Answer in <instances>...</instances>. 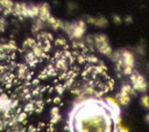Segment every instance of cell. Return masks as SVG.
Wrapping results in <instances>:
<instances>
[{"label":"cell","mask_w":149,"mask_h":132,"mask_svg":"<svg viewBox=\"0 0 149 132\" xmlns=\"http://www.w3.org/2000/svg\"><path fill=\"white\" fill-rule=\"evenodd\" d=\"M62 29L69 35L70 39L72 40H80L86 30V25L85 21L79 20L76 22H64Z\"/></svg>","instance_id":"1"},{"label":"cell","mask_w":149,"mask_h":132,"mask_svg":"<svg viewBox=\"0 0 149 132\" xmlns=\"http://www.w3.org/2000/svg\"><path fill=\"white\" fill-rule=\"evenodd\" d=\"M93 41H94V47L98 49V51L105 56L111 57L113 54L112 47L108 42V37L105 34H95L93 35Z\"/></svg>","instance_id":"2"},{"label":"cell","mask_w":149,"mask_h":132,"mask_svg":"<svg viewBox=\"0 0 149 132\" xmlns=\"http://www.w3.org/2000/svg\"><path fill=\"white\" fill-rule=\"evenodd\" d=\"M129 81H130V85L133 86V89L135 90V92H141L144 93L146 91H148L149 89V83L148 81L144 78L143 75H141L137 71H134L130 76H129Z\"/></svg>","instance_id":"3"},{"label":"cell","mask_w":149,"mask_h":132,"mask_svg":"<svg viewBox=\"0 0 149 132\" xmlns=\"http://www.w3.org/2000/svg\"><path fill=\"white\" fill-rule=\"evenodd\" d=\"M121 53V63H122V70L128 68V69H134L135 65V57L134 54L130 50L127 49H120ZM121 70V71H122Z\"/></svg>","instance_id":"4"},{"label":"cell","mask_w":149,"mask_h":132,"mask_svg":"<svg viewBox=\"0 0 149 132\" xmlns=\"http://www.w3.org/2000/svg\"><path fill=\"white\" fill-rule=\"evenodd\" d=\"M26 9H27V4H24V2H15L12 14L17 16L20 20H23L26 18Z\"/></svg>","instance_id":"5"},{"label":"cell","mask_w":149,"mask_h":132,"mask_svg":"<svg viewBox=\"0 0 149 132\" xmlns=\"http://www.w3.org/2000/svg\"><path fill=\"white\" fill-rule=\"evenodd\" d=\"M38 7H40L38 19L45 23L47 20L51 16V14H50V6H49V4H47V2H42V4L38 5Z\"/></svg>","instance_id":"6"},{"label":"cell","mask_w":149,"mask_h":132,"mask_svg":"<svg viewBox=\"0 0 149 132\" xmlns=\"http://www.w3.org/2000/svg\"><path fill=\"white\" fill-rule=\"evenodd\" d=\"M86 22L91 23V25H94L99 28H105L107 25H108V21L106 18L104 16H97V18H93V16H86Z\"/></svg>","instance_id":"7"},{"label":"cell","mask_w":149,"mask_h":132,"mask_svg":"<svg viewBox=\"0 0 149 132\" xmlns=\"http://www.w3.org/2000/svg\"><path fill=\"white\" fill-rule=\"evenodd\" d=\"M130 99H132V96H130L129 93L122 91V90H120V91L116 93V96H115V100L118 102L119 105H122V106L128 105V104L130 103Z\"/></svg>","instance_id":"8"},{"label":"cell","mask_w":149,"mask_h":132,"mask_svg":"<svg viewBox=\"0 0 149 132\" xmlns=\"http://www.w3.org/2000/svg\"><path fill=\"white\" fill-rule=\"evenodd\" d=\"M38 13H40V7H38V5H34V4H28V5H27L26 18L36 19V18H38Z\"/></svg>","instance_id":"9"},{"label":"cell","mask_w":149,"mask_h":132,"mask_svg":"<svg viewBox=\"0 0 149 132\" xmlns=\"http://www.w3.org/2000/svg\"><path fill=\"white\" fill-rule=\"evenodd\" d=\"M24 60H26V63L28 67H35L37 63H38V60L35 57V55L33 54L31 50H28L24 55Z\"/></svg>","instance_id":"10"},{"label":"cell","mask_w":149,"mask_h":132,"mask_svg":"<svg viewBox=\"0 0 149 132\" xmlns=\"http://www.w3.org/2000/svg\"><path fill=\"white\" fill-rule=\"evenodd\" d=\"M47 25H49L52 29H59V28H62L63 27V21L62 20H59V19H56V18H54L52 15L47 20V22H45Z\"/></svg>","instance_id":"11"},{"label":"cell","mask_w":149,"mask_h":132,"mask_svg":"<svg viewBox=\"0 0 149 132\" xmlns=\"http://www.w3.org/2000/svg\"><path fill=\"white\" fill-rule=\"evenodd\" d=\"M35 46H36V40L35 39H31V37H28L22 43V50H27V51H28V49L31 50Z\"/></svg>","instance_id":"12"},{"label":"cell","mask_w":149,"mask_h":132,"mask_svg":"<svg viewBox=\"0 0 149 132\" xmlns=\"http://www.w3.org/2000/svg\"><path fill=\"white\" fill-rule=\"evenodd\" d=\"M44 22L43 21H41L38 18L37 19H35L34 20V22H33V27H31V32L34 33V34H37V33H40L41 32V29L44 27Z\"/></svg>","instance_id":"13"},{"label":"cell","mask_w":149,"mask_h":132,"mask_svg":"<svg viewBox=\"0 0 149 132\" xmlns=\"http://www.w3.org/2000/svg\"><path fill=\"white\" fill-rule=\"evenodd\" d=\"M140 105L146 109V110H149V96L143 93L141 97H140Z\"/></svg>","instance_id":"14"},{"label":"cell","mask_w":149,"mask_h":132,"mask_svg":"<svg viewBox=\"0 0 149 132\" xmlns=\"http://www.w3.org/2000/svg\"><path fill=\"white\" fill-rule=\"evenodd\" d=\"M14 4L12 0H0V7L2 9H12L13 11V7H14Z\"/></svg>","instance_id":"15"},{"label":"cell","mask_w":149,"mask_h":132,"mask_svg":"<svg viewBox=\"0 0 149 132\" xmlns=\"http://www.w3.org/2000/svg\"><path fill=\"white\" fill-rule=\"evenodd\" d=\"M23 111L28 114V113H31V112H34L35 111V102L34 100H29L26 105H24V109H23Z\"/></svg>","instance_id":"16"},{"label":"cell","mask_w":149,"mask_h":132,"mask_svg":"<svg viewBox=\"0 0 149 132\" xmlns=\"http://www.w3.org/2000/svg\"><path fill=\"white\" fill-rule=\"evenodd\" d=\"M55 44H56L57 47H63L64 50L68 48V46H66V41H65V39H63V37H58V39H56V40H55Z\"/></svg>","instance_id":"17"},{"label":"cell","mask_w":149,"mask_h":132,"mask_svg":"<svg viewBox=\"0 0 149 132\" xmlns=\"http://www.w3.org/2000/svg\"><path fill=\"white\" fill-rule=\"evenodd\" d=\"M135 51H136L139 55H144V54H146V46H144V42H143V41H141V43L136 47Z\"/></svg>","instance_id":"18"},{"label":"cell","mask_w":149,"mask_h":132,"mask_svg":"<svg viewBox=\"0 0 149 132\" xmlns=\"http://www.w3.org/2000/svg\"><path fill=\"white\" fill-rule=\"evenodd\" d=\"M62 116L61 113H56V114H50V123L51 124H57L59 120H61Z\"/></svg>","instance_id":"19"},{"label":"cell","mask_w":149,"mask_h":132,"mask_svg":"<svg viewBox=\"0 0 149 132\" xmlns=\"http://www.w3.org/2000/svg\"><path fill=\"white\" fill-rule=\"evenodd\" d=\"M112 20H113V22H114L115 25H121V23H122V19H121V16L118 15V14H113V15H112Z\"/></svg>","instance_id":"20"},{"label":"cell","mask_w":149,"mask_h":132,"mask_svg":"<svg viewBox=\"0 0 149 132\" xmlns=\"http://www.w3.org/2000/svg\"><path fill=\"white\" fill-rule=\"evenodd\" d=\"M112 132H128V130L126 127L121 126V125H116V126L113 127V131Z\"/></svg>","instance_id":"21"},{"label":"cell","mask_w":149,"mask_h":132,"mask_svg":"<svg viewBox=\"0 0 149 132\" xmlns=\"http://www.w3.org/2000/svg\"><path fill=\"white\" fill-rule=\"evenodd\" d=\"M55 90H56V92H57V93H59V95H61V93L65 90V88H64V85H63V84H57V85H56V88H55Z\"/></svg>","instance_id":"22"},{"label":"cell","mask_w":149,"mask_h":132,"mask_svg":"<svg viewBox=\"0 0 149 132\" xmlns=\"http://www.w3.org/2000/svg\"><path fill=\"white\" fill-rule=\"evenodd\" d=\"M123 21H125L127 25H130V23L133 22V18H132L130 15H126V16H125V19H123Z\"/></svg>","instance_id":"23"},{"label":"cell","mask_w":149,"mask_h":132,"mask_svg":"<svg viewBox=\"0 0 149 132\" xmlns=\"http://www.w3.org/2000/svg\"><path fill=\"white\" fill-rule=\"evenodd\" d=\"M0 26H6V20H5V18H2V16H0Z\"/></svg>","instance_id":"24"},{"label":"cell","mask_w":149,"mask_h":132,"mask_svg":"<svg viewBox=\"0 0 149 132\" xmlns=\"http://www.w3.org/2000/svg\"><path fill=\"white\" fill-rule=\"evenodd\" d=\"M144 119H146V123L149 125V113H147L146 114V117H144Z\"/></svg>","instance_id":"25"},{"label":"cell","mask_w":149,"mask_h":132,"mask_svg":"<svg viewBox=\"0 0 149 132\" xmlns=\"http://www.w3.org/2000/svg\"><path fill=\"white\" fill-rule=\"evenodd\" d=\"M2 70H3V64H2L1 62H0V72H1Z\"/></svg>","instance_id":"26"},{"label":"cell","mask_w":149,"mask_h":132,"mask_svg":"<svg viewBox=\"0 0 149 132\" xmlns=\"http://www.w3.org/2000/svg\"><path fill=\"white\" fill-rule=\"evenodd\" d=\"M3 30H5V27L3 26H0V33H2Z\"/></svg>","instance_id":"27"},{"label":"cell","mask_w":149,"mask_h":132,"mask_svg":"<svg viewBox=\"0 0 149 132\" xmlns=\"http://www.w3.org/2000/svg\"><path fill=\"white\" fill-rule=\"evenodd\" d=\"M147 68H148V71H149V63L147 64Z\"/></svg>","instance_id":"28"},{"label":"cell","mask_w":149,"mask_h":132,"mask_svg":"<svg viewBox=\"0 0 149 132\" xmlns=\"http://www.w3.org/2000/svg\"><path fill=\"white\" fill-rule=\"evenodd\" d=\"M0 13H2V8L1 7H0Z\"/></svg>","instance_id":"29"}]
</instances>
